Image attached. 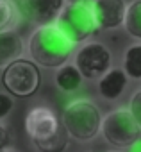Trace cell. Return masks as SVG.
<instances>
[{
	"instance_id": "cell-5",
	"label": "cell",
	"mask_w": 141,
	"mask_h": 152,
	"mask_svg": "<svg viewBox=\"0 0 141 152\" xmlns=\"http://www.w3.org/2000/svg\"><path fill=\"white\" fill-rule=\"evenodd\" d=\"M2 84L13 97H20V99L32 97L41 84L39 68L32 61L20 57L4 68Z\"/></svg>"
},
{
	"instance_id": "cell-16",
	"label": "cell",
	"mask_w": 141,
	"mask_h": 152,
	"mask_svg": "<svg viewBox=\"0 0 141 152\" xmlns=\"http://www.w3.org/2000/svg\"><path fill=\"white\" fill-rule=\"evenodd\" d=\"M129 113L132 115V118L136 120V124L141 129V88L132 95L130 104H129Z\"/></svg>"
},
{
	"instance_id": "cell-7",
	"label": "cell",
	"mask_w": 141,
	"mask_h": 152,
	"mask_svg": "<svg viewBox=\"0 0 141 152\" xmlns=\"http://www.w3.org/2000/svg\"><path fill=\"white\" fill-rule=\"evenodd\" d=\"M113 56L109 48L102 43H88L81 47V50L75 56V68L82 75V79L89 81H100L104 75L111 70Z\"/></svg>"
},
{
	"instance_id": "cell-6",
	"label": "cell",
	"mask_w": 141,
	"mask_h": 152,
	"mask_svg": "<svg viewBox=\"0 0 141 152\" xmlns=\"http://www.w3.org/2000/svg\"><path fill=\"white\" fill-rule=\"evenodd\" d=\"M104 138L113 147H130L139 140V125L129 109H114L102 118Z\"/></svg>"
},
{
	"instance_id": "cell-15",
	"label": "cell",
	"mask_w": 141,
	"mask_h": 152,
	"mask_svg": "<svg viewBox=\"0 0 141 152\" xmlns=\"http://www.w3.org/2000/svg\"><path fill=\"white\" fill-rule=\"evenodd\" d=\"M127 77L134 81H141V45H132L125 50L123 68Z\"/></svg>"
},
{
	"instance_id": "cell-14",
	"label": "cell",
	"mask_w": 141,
	"mask_h": 152,
	"mask_svg": "<svg viewBox=\"0 0 141 152\" xmlns=\"http://www.w3.org/2000/svg\"><path fill=\"white\" fill-rule=\"evenodd\" d=\"M123 25L132 38L141 41V0H132L127 4Z\"/></svg>"
},
{
	"instance_id": "cell-1",
	"label": "cell",
	"mask_w": 141,
	"mask_h": 152,
	"mask_svg": "<svg viewBox=\"0 0 141 152\" xmlns=\"http://www.w3.org/2000/svg\"><path fill=\"white\" fill-rule=\"evenodd\" d=\"M25 132L39 152H64L68 147V132L50 107H32L25 116Z\"/></svg>"
},
{
	"instance_id": "cell-19",
	"label": "cell",
	"mask_w": 141,
	"mask_h": 152,
	"mask_svg": "<svg viewBox=\"0 0 141 152\" xmlns=\"http://www.w3.org/2000/svg\"><path fill=\"white\" fill-rule=\"evenodd\" d=\"M129 152H141V138H139L134 145H130V147H129Z\"/></svg>"
},
{
	"instance_id": "cell-9",
	"label": "cell",
	"mask_w": 141,
	"mask_h": 152,
	"mask_svg": "<svg viewBox=\"0 0 141 152\" xmlns=\"http://www.w3.org/2000/svg\"><path fill=\"white\" fill-rule=\"evenodd\" d=\"M125 0H93L91 11L98 29H116L125 20Z\"/></svg>"
},
{
	"instance_id": "cell-2",
	"label": "cell",
	"mask_w": 141,
	"mask_h": 152,
	"mask_svg": "<svg viewBox=\"0 0 141 152\" xmlns=\"http://www.w3.org/2000/svg\"><path fill=\"white\" fill-rule=\"evenodd\" d=\"M72 52L73 43L64 38L55 23L38 27L29 38V54L32 63L45 68H61L66 64Z\"/></svg>"
},
{
	"instance_id": "cell-4",
	"label": "cell",
	"mask_w": 141,
	"mask_h": 152,
	"mask_svg": "<svg viewBox=\"0 0 141 152\" xmlns=\"http://www.w3.org/2000/svg\"><path fill=\"white\" fill-rule=\"evenodd\" d=\"M55 27L73 45L86 41L98 29L93 18L91 4L86 0H73V2L66 4L55 20Z\"/></svg>"
},
{
	"instance_id": "cell-13",
	"label": "cell",
	"mask_w": 141,
	"mask_h": 152,
	"mask_svg": "<svg viewBox=\"0 0 141 152\" xmlns=\"http://www.w3.org/2000/svg\"><path fill=\"white\" fill-rule=\"evenodd\" d=\"M22 13L16 0H0V32H11L20 23Z\"/></svg>"
},
{
	"instance_id": "cell-21",
	"label": "cell",
	"mask_w": 141,
	"mask_h": 152,
	"mask_svg": "<svg viewBox=\"0 0 141 152\" xmlns=\"http://www.w3.org/2000/svg\"><path fill=\"white\" fill-rule=\"evenodd\" d=\"M107 152H121V150H107Z\"/></svg>"
},
{
	"instance_id": "cell-3",
	"label": "cell",
	"mask_w": 141,
	"mask_h": 152,
	"mask_svg": "<svg viewBox=\"0 0 141 152\" xmlns=\"http://www.w3.org/2000/svg\"><path fill=\"white\" fill-rule=\"evenodd\" d=\"M61 122L68 132L79 141L93 140L102 127V115L100 109L88 99H75L63 111Z\"/></svg>"
},
{
	"instance_id": "cell-20",
	"label": "cell",
	"mask_w": 141,
	"mask_h": 152,
	"mask_svg": "<svg viewBox=\"0 0 141 152\" xmlns=\"http://www.w3.org/2000/svg\"><path fill=\"white\" fill-rule=\"evenodd\" d=\"M6 152H18V150H15V148H7Z\"/></svg>"
},
{
	"instance_id": "cell-11",
	"label": "cell",
	"mask_w": 141,
	"mask_h": 152,
	"mask_svg": "<svg viewBox=\"0 0 141 152\" xmlns=\"http://www.w3.org/2000/svg\"><path fill=\"white\" fill-rule=\"evenodd\" d=\"M23 54V39L18 32H0V66H7L9 63L20 59Z\"/></svg>"
},
{
	"instance_id": "cell-18",
	"label": "cell",
	"mask_w": 141,
	"mask_h": 152,
	"mask_svg": "<svg viewBox=\"0 0 141 152\" xmlns=\"http://www.w3.org/2000/svg\"><path fill=\"white\" fill-rule=\"evenodd\" d=\"M9 141H11V136H9V131L4 124H0V152H6L7 147H9Z\"/></svg>"
},
{
	"instance_id": "cell-10",
	"label": "cell",
	"mask_w": 141,
	"mask_h": 152,
	"mask_svg": "<svg viewBox=\"0 0 141 152\" xmlns=\"http://www.w3.org/2000/svg\"><path fill=\"white\" fill-rule=\"evenodd\" d=\"M129 77L125 75V72L121 68H111L104 77L98 81V91L104 99L107 100H116L121 97V93L125 91Z\"/></svg>"
},
{
	"instance_id": "cell-12",
	"label": "cell",
	"mask_w": 141,
	"mask_h": 152,
	"mask_svg": "<svg viewBox=\"0 0 141 152\" xmlns=\"http://www.w3.org/2000/svg\"><path fill=\"white\" fill-rule=\"evenodd\" d=\"M55 84L59 90H63L66 93L77 91L82 84V75L79 73L75 64H63L55 73Z\"/></svg>"
},
{
	"instance_id": "cell-8",
	"label": "cell",
	"mask_w": 141,
	"mask_h": 152,
	"mask_svg": "<svg viewBox=\"0 0 141 152\" xmlns=\"http://www.w3.org/2000/svg\"><path fill=\"white\" fill-rule=\"evenodd\" d=\"M64 0H20V13L31 22L43 25H52L64 7Z\"/></svg>"
},
{
	"instance_id": "cell-17",
	"label": "cell",
	"mask_w": 141,
	"mask_h": 152,
	"mask_svg": "<svg viewBox=\"0 0 141 152\" xmlns=\"http://www.w3.org/2000/svg\"><path fill=\"white\" fill-rule=\"evenodd\" d=\"M13 106H15V102L9 93H0V118H6L11 113Z\"/></svg>"
}]
</instances>
